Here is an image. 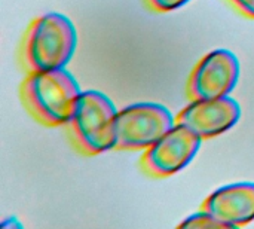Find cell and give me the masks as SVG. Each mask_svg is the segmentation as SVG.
<instances>
[{
	"label": "cell",
	"mask_w": 254,
	"mask_h": 229,
	"mask_svg": "<svg viewBox=\"0 0 254 229\" xmlns=\"http://www.w3.org/2000/svg\"><path fill=\"white\" fill-rule=\"evenodd\" d=\"M76 46L74 24L65 15L51 12L31 22L22 43V60L30 72L64 69Z\"/></svg>",
	"instance_id": "6da1fadb"
},
{
	"label": "cell",
	"mask_w": 254,
	"mask_h": 229,
	"mask_svg": "<svg viewBox=\"0 0 254 229\" xmlns=\"http://www.w3.org/2000/svg\"><path fill=\"white\" fill-rule=\"evenodd\" d=\"M82 91L64 69L30 72L22 83V97L30 112L46 125L71 121Z\"/></svg>",
	"instance_id": "7a4b0ae2"
},
{
	"label": "cell",
	"mask_w": 254,
	"mask_h": 229,
	"mask_svg": "<svg viewBox=\"0 0 254 229\" xmlns=\"http://www.w3.org/2000/svg\"><path fill=\"white\" fill-rule=\"evenodd\" d=\"M118 110L107 95L98 91L80 94L70 128L79 148L91 155L116 148Z\"/></svg>",
	"instance_id": "3957f363"
},
{
	"label": "cell",
	"mask_w": 254,
	"mask_h": 229,
	"mask_svg": "<svg viewBox=\"0 0 254 229\" xmlns=\"http://www.w3.org/2000/svg\"><path fill=\"white\" fill-rule=\"evenodd\" d=\"M176 125L171 112L158 103H135L118 112L116 148L147 149Z\"/></svg>",
	"instance_id": "277c9868"
},
{
	"label": "cell",
	"mask_w": 254,
	"mask_h": 229,
	"mask_svg": "<svg viewBox=\"0 0 254 229\" xmlns=\"http://www.w3.org/2000/svg\"><path fill=\"white\" fill-rule=\"evenodd\" d=\"M202 139L182 124H176L158 142L147 148L143 165L147 173L167 177L183 170L196 155Z\"/></svg>",
	"instance_id": "5b68a950"
},
{
	"label": "cell",
	"mask_w": 254,
	"mask_h": 229,
	"mask_svg": "<svg viewBox=\"0 0 254 229\" xmlns=\"http://www.w3.org/2000/svg\"><path fill=\"white\" fill-rule=\"evenodd\" d=\"M240 76L238 58L228 49L207 54L195 67L189 79L192 98H220L229 95Z\"/></svg>",
	"instance_id": "8992f818"
},
{
	"label": "cell",
	"mask_w": 254,
	"mask_h": 229,
	"mask_svg": "<svg viewBox=\"0 0 254 229\" xmlns=\"http://www.w3.org/2000/svg\"><path fill=\"white\" fill-rule=\"evenodd\" d=\"M241 116L240 104L229 95L193 98L179 115L177 124L188 127L201 139H211L231 130Z\"/></svg>",
	"instance_id": "52a82bcc"
},
{
	"label": "cell",
	"mask_w": 254,
	"mask_h": 229,
	"mask_svg": "<svg viewBox=\"0 0 254 229\" xmlns=\"http://www.w3.org/2000/svg\"><path fill=\"white\" fill-rule=\"evenodd\" d=\"M202 210L220 221L225 228H238L254 221V183H234L214 191Z\"/></svg>",
	"instance_id": "ba28073f"
},
{
	"label": "cell",
	"mask_w": 254,
	"mask_h": 229,
	"mask_svg": "<svg viewBox=\"0 0 254 229\" xmlns=\"http://www.w3.org/2000/svg\"><path fill=\"white\" fill-rule=\"evenodd\" d=\"M180 228H225V225L220 221H217L213 215L202 210L186 218V221L180 224Z\"/></svg>",
	"instance_id": "9c48e42d"
},
{
	"label": "cell",
	"mask_w": 254,
	"mask_h": 229,
	"mask_svg": "<svg viewBox=\"0 0 254 229\" xmlns=\"http://www.w3.org/2000/svg\"><path fill=\"white\" fill-rule=\"evenodd\" d=\"M147 1L153 9H156L159 12H170V10H174L180 6H183L189 0H147Z\"/></svg>",
	"instance_id": "30bf717a"
},
{
	"label": "cell",
	"mask_w": 254,
	"mask_h": 229,
	"mask_svg": "<svg viewBox=\"0 0 254 229\" xmlns=\"http://www.w3.org/2000/svg\"><path fill=\"white\" fill-rule=\"evenodd\" d=\"M229 1L247 16L254 18V0H229Z\"/></svg>",
	"instance_id": "8fae6325"
}]
</instances>
